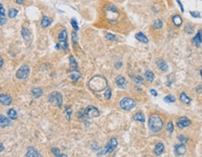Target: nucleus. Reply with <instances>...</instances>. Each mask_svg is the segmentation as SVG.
<instances>
[{"label": "nucleus", "instance_id": "f257e3e1", "mask_svg": "<svg viewBox=\"0 0 202 157\" xmlns=\"http://www.w3.org/2000/svg\"><path fill=\"white\" fill-rule=\"evenodd\" d=\"M88 86L94 92H101L108 87V82L103 76L96 75L89 80Z\"/></svg>", "mask_w": 202, "mask_h": 157}, {"label": "nucleus", "instance_id": "f03ea898", "mask_svg": "<svg viewBox=\"0 0 202 157\" xmlns=\"http://www.w3.org/2000/svg\"><path fill=\"white\" fill-rule=\"evenodd\" d=\"M163 121L157 114H152L149 119V127L152 132H159L163 128Z\"/></svg>", "mask_w": 202, "mask_h": 157}, {"label": "nucleus", "instance_id": "7ed1b4c3", "mask_svg": "<svg viewBox=\"0 0 202 157\" xmlns=\"http://www.w3.org/2000/svg\"><path fill=\"white\" fill-rule=\"evenodd\" d=\"M106 17H107L108 21L111 22V24H113V22L117 21L118 17H119L118 10L114 6H109L106 8Z\"/></svg>", "mask_w": 202, "mask_h": 157}, {"label": "nucleus", "instance_id": "20e7f679", "mask_svg": "<svg viewBox=\"0 0 202 157\" xmlns=\"http://www.w3.org/2000/svg\"><path fill=\"white\" fill-rule=\"evenodd\" d=\"M120 107L124 110H131L136 107V101L130 97H124L120 101Z\"/></svg>", "mask_w": 202, "mask_h": 157}, {"label": "nucleus", "instance_id": "39448f33", "mask_svg": "<svg viewBox=\"0 0 202 157\" xmlns=\"http://www.w3.org/2000/svg\"><path fill=\"white\" fill-rule=\"evenodd\" d=\"M30 74V68L29 66L26 65V64H24L22 66H21V67L19 69H18V71L16 72V77L19 79V80H26L28 78V76Z\"/></svg>", "mask_w": 202, "mask_h": 157}, {"label": "nucleus", "instance_id": "423d86ee", "mask_svg": "<svg viewBox=\"0 0 202 157\" xmlns=\"http://www.w3.org/2000/svg\"><path fill=\"white\" fill-rule=\"evenodd\" d=\"M49 101L52 104L55 105L58 107H61L63 104V96L60 93L58 92H53L51 94V96H49Z\"/></svg>", "mask_w": 202, "mask_h": 157}, {"label": "nucleus", "instance_id": "0eeeda50", "mask_svg": "<svg viewBox=\"0 0 202 157\" xmlns=\"http://www.w3.org/2000/svg\"><path fill=\"white\" fill-rule=\"evenodd\" d=\"M118 145V141L117 140H116L115 137H112L110 138V140L107 143V145L105 147V150L103 152H101L100 154H98V155H101V154H110V152L113 151L115 149H116V147H117Z\"/></svg>", "mask_w": 202, "mask_h": 157}, {"label": "nucleus", "instance_id": "6e6552de", "mask_svg": "<svg viewBox=\"0 0 202 157\" xmlns=\"http://www.w3.org/2000/svg\"><path fill=\"white\" fill-rule=\"evenodd\" d=\"M84 115L87 118H96L99 116V110L94 106H88L84 110Z\"/></svg>", "mask_w": 202, "mask_h": 157}, {"label": "nucleus", "instance_id": "1a4fd4ad", "mask_svg": "<svg viewBox=\"0 0 202 157\" xmlns=\"http://www.w3.org/2000/svg\"><path fill=\"white\" fill-rule=\"evenodd\" d=\"M12 102V98L7 94H0V103L4 106H10Z\"/></svg>", "mask_w": 202, "mask_h": 157}, {"label": "nucleus", "instance_id": "9d476101", "mask_svg": "<svg viewBox=\"0 0 202 157\" xmlns=\"http://www.w3.org/2000/svg\"><path fill=\"white\" fill-rule=\"evenodd\" d=\"M190 124H191V121L186 117H182L181 119H179L177 122V125L179 128H185V127L189 126Z\"/></svg>", "mask_w": 202, "mask_h": 157}, {"label": "nucleus", "instance_id": "9b49d317", "mask_svg": "<svg viewBox=\"0 0 202 157\" xmlns=\"http://www.w3.org/2000/svg\"><path fill=\"white\" fill-rule=\"evenodd\" d=\"M185 152H186V147L183 143L182 144H178L175 146V154H176V155H179V156L185 155Z\"/></svg>", "mask_w": 202, "mask_h": 157}, {"label": "nucleus", "instance_id": "f8f14e48", "mask_svg": "<svg viewBox=\"0 0 202 157\" xmlns=\"http://www.w3.org/2000/svg\"><path fill=\"white\" fill-rule=\"evenodd\" d=\"M11 124V121L6 116L0 114V126L1 127H7Z\"/></svg>", "mask_w": 202, "mask_h": 157}, {"label": "nucleus", "instance_id": "ddd939ff", "mask_svg": "<svg viewBox=\"0 0 202 157\" xmlns=\"http://www.w3.org/2000/svg\"><path fill=\"white\" fill-rule=\"evenodd\" d=\"M115 82L118 85V87L122 88V89H124L125 86H127V80H125V79L123 76H118V77L115 79Z\"/></svg>", "mask_w": 202, "mask_h": 157}, {"label": "nucleus", "instance_id": "4468645a", "mask_svg": "<svg viewBox=\"0 0 202 157\" xmlns=\"http://www.w3.org/2000/svg\"><path fill=\"white\" fill-rule=\"evenodd\" d=\"M22 38H24L25 40H27V41H31L32 40V35H31L30 33V31L28 29H26V28H22Z\"/></svg>", "mask_w": 202, "mask_h": 157}, {"label": "nucleus", "instance_id": "2eb2a0df", "mask_svg": "<svg viewBox=\"0 0 202 157\" xmlns=\"http://www.w3.org/2000/svg\"><path fill=\"white\" fill-rule=\"evenodd\" d=\"M80 72L79 70H73V71H71L70 74H69V78L70 80H72V82H77V80H79V79L80 78Z\"/></svg>", "mask_w": 202, "mask_h": 157}, {"label": "nucleus", "instance_id": "dca6fc26", "mask_svg": "<svg viewBox=\"0 0 202 157\" xmlns=\"http://www.w3.org/2000/svg\"><path fill=\"white\" fill-rule=\"evenodd\" d=\"M31 94H32V96L35 98H38V97H40L42 96L43 90L41 88H39V87H35V88H33L32 90H31Z\"/></svg>", "mask_w": 202, "mask_h": 157}, {"label": "nucleus", "instance_id": "f3484780", "mask_svg": "<svg viewBox=\"0 0 202 157\" xmlns=\"http://www.w3.org/2000/svg\"><path fill=\"white\" fill-rule=\"evenodd\" d=\"M26 156H29V157H40L41 155H40L38 154V151L35 149L34 147H30L28 148V150H27V152H26Z\"/></svg>", "mask_w": 202, "mask_h": 157}, {"label": "nucleus", "instance_id": "a211bd4d", "mask_svg": "<svg viewBox=\"0 0 202 157\" xmlns=\"http://www.w3.org/2000/svg\"><path fill=\"white\" fill-rule=\"evenodd\" d=\"M165 150V146L163 143H157L156 146H155V149H154V154L156 155H160V154H163V151Z\"/></svg>", "mask_w": 202, "mask_h": 157}, {"label": "nucleus", "instance_id": "6ab92c4d", "mask_svg": "<svg viewBox=\"0 0 202 157\" xmlns=\"http://www.w3.org/2000/svg\"><path fill=\"white\" fill-rule=\"evenodd\" d=\"M157 66H158V68H159L161 71H167V70L168 69V66L167 62L164 61V60H159V61H157Z\"/></svg>", "mask_w": 202, "mask_h": 157}, {"label": "nucleus", "instance_id": "aec40b11", "mask_svg": "<svg viewBox=\"0 0 202 157\" xmlns=\"http://www.w3.org/2000/svg\"><path fill=\"white\" fill-rule=\"evenodd\" d=\"M51 24H52V20L48 16H43L42 17L41 22H40V24H41L42 27H49V26L51 25Z\"/></svg>", "mask_w": 202, "mask_h": 157}, {"label": "nucleus", "instance_id": "412c9836", "mask_svg": "<svg viewBox=\"0 0 202 157\" xmlns=\"http://www.w3.org/2000/svg\"><path fill=\"white\" fill-rule=\"evenodd\" d=\"M135 38H136L138 40V41H140V42H142V43H148V42H149V40H148L147 37H146V36H145L144 34H143V33H141V32L136 34V36H135Z\"/></svg>", "mask_w": 202, "mask_h": 157}, {"label": "nucleus", "instance_id": "4be33fe9", "mask_svg": "<svg viewBox=\"0 0 202 157\" xmlns=\"http://www.w3.org/2000/svg\"><path fill=\"white\" fill-rule=\"evenodd\" d=\"M55 48L57 49V50H65V51H66L67 49H68V44H67L66 41H61V40H59V42L56 44Z\"/></svg>", "mask_w": 202, "mask_h": 157}, {"label": "nucleus", "instance_id": "5701e85b", "mask_svg": "<svg viewBox=\"0 0 202 157\" xmlns=\"http://www.w3.org/2000/svg\"><path fill=\"white\" fill-rule=\"evenodd\" d=\"M201 37H202V30H199L197 34L196 35V37L193 38V43L196 44V46H199V44L201 43Z\"/></svg>", "mask_w": 202, "mask_h": 157}, {"label": "nucleus", "instance_id": "b1692460", "mask_svg": "<svg viewBox=\"0 0 202 157\" xmlns=\"http://www.w3.org/2000/svg\"><path fill=\"white\" fill-rule=\"evenodd\" d=\"M134 120L135 121H138V122H140V123H144L145 122V117H144V114L142 112H138L134 115Z\"/></svg>", "mask_w": 202, "mask_h": 157}, {"label": "nucleus", "instance_id": "393cba45", "mask_svg": "<svg viewBox=\"0 0 202 157\" xmlns=\"http://www.w3.org/2000/svg\"><path fill=\"white\" fill-rule=\"evenodd\" d=\"M180 100L182 103H185V104H190V102H191V99L186 96L185 93H182L181 95H180Z\"/></svg>", "mask_w": 202, "mask_h": 157}, {"label": "nucleus", "instance_id": "a878e982", "mask_svg": "<svg viewBox=\"0 0 202 157\" xmlns=\"http://www.w3.org/2000/svg\"><path fill=\"white\" fill-rule=\"evenodd\" d=\"M172 22H173V24L176 25V26H180V25L182 24V19L181 16L175 15V16L172 17Z\"/></svg>", "mask_w": 202, "mask_h": 157}, {"label": "nucleus", "instance_id": "bb28decb", "mask_svg": "<svg viewBox=\"0 0 202 157\" xmlns=\"http://www.w3.org/2000/svg\"><path fill=\"white\" fill-rule=\"evenodd\" d=\"M8 116L10 117L11 120H16L17 119V112L14 109H10L8 110Z\"/></svg>", "mask_w": 202, "mask_h": 157}, {"label": "nucleus", "instance_id": "cd10ccee", "mask_svg": "<svg viewBox=\"0 0 202 157\" xmlns=\"http://www.w3.org/2000/svg\"><path fill=\"white\" fill-rule=\"evenodd\" d=\"M18 14V10H16V8H10V10H8V15L10 18H11V19H13V18H15Z\"/></svg>", "mask_w": 202, "mask_h": 157}, {"label": "nucleus", "instance_id": "c85d7f7f", "mask_svg": "<svg viewBox=\"0 0 202 157\" xmlns=\"http://www.w3.org/2000/svg\"><path fill=\"white\" fill-rule=\"evenodd\" d=\"M162 26H163V22L161 20L159 19H157L154 22V24H152V27H154V29L156 30H158V29H161L162 28Z\"/></svg>", "mask_w": 202, "mask_h": 157}, {"label": "nucleus", "instance_id": "c756f323", "mask_svg": "<svg viewBox=\"0 0 202 157\" xmlns=\"http://www.w3.org/2000/svg\"><path fill=\"white\" fill-rule=\"evenodd\" d=\"M145 78L147 79V80H149V82H154V74L152 72V71L148 70L145 72Z\"/></svg>", "mask_w": 202, "mask_h": 157}, {"label": "nucleus", "instance_id": "7c9ffc66", "mask_svg": "<svg viewBox=\"0 0 202 157\" xmlns=\"http://www.w3.org/2000/svg\"><path fill=\"white\" fill-rule=\"evenodd\" d=\"M58 39L61 40V41H66L67 39V34H66V30H63L60 32L59 36H58Z\"/></svg>", "mask_w": 202, "mask_h": 157}, {"label": "nucleus", "instance_id": "2f4dec72", "mask_svg": "<svg viewBox=\"0 0 202 157\" xmlns=\"http://www.w3.org/2000/svg\"><path fill=\"white\" fill-rule=\"evenodd\" d=\"M69 63H70V66L73 67V68H77L78 67V64H77V62H76L75 60V58L73 57V55H70L69 56Z\"/></svg>", "mask_w": 202, "mask_h": 157}, {"label": "nucleus", "instance_id": "473e14b6", "mask_svg": "<svg viewBox=\"0 0 202 157\" xmlns=\"http://www.w3.org/2000/svg\"><path fill=\"white\" fill-rule=\"evenodd\" d=\"M167 130L168 131V133H173L174 131V125H173V123L172 122H168V124H167Z\"/></svg>", "mask_w": 202, "mask_h": 157}, {"label": "nucleus", "instance_id": "72a5a7b5", "mask_svg": "<svg viewBox=\"0 0 202 157\" xmlns=\"http://www.w3.org/2000/svg\"><path fill=\"white\" fill-rule=\"evenodd\" d=\"M106 38L108 40H110V41H114V40H116V37L113 35V34H110V33H107L106 34Z\"/></svg>", "mask_w": 202, "mask_h": 157}, {"label": "nucleus", "instance_id": "f704fd0d", "mask_svg": "<svg viewBox=\"0 0 202 157\" xmlns=\"http://www.w3.org/2000/svg\"><path fill=\"white\" fill-rule=\"evenodd\" d=\"M52 151L53 154H55V155H56V156H63V157H66V154H62L61 152L59 151V150L56 149V148H52Z\"/></svg>", "mask_w": 202, "mask_h": 157}, {"label": "nucleus", "instance_id": "c9c22d12", "mask_svg": "<svg viewBox=\"0 0 202 157\" xmlns=\"http://www.w3.org/2000/svg\"><path fill=\"white\" fill-rule=\"evenodd\" d=\"M71 25H72V27L74 28V30L75 31H78L79 30V26H78V22H77V21H76V19H73L71 20Z\"/></svg>", "mask_w": 202, "mask_h": 157}, {"label": "nucleus", "instance_id": "e433bc0d", "mask_svg": "<svg viewBox=\"0 0 202 157\" xmlns=\"http://www.w3.org/2000/svg\"><path fill=\"white\" fill-rule=\"evenodd\" d=\"M165 101L168 102V103H172V102H175V97L173 96H167L165 98Z\"/></svg>", "mask_w": 202, "mask_h": 157}, {"label": "nucleus", "instance_id": "4c0bfd02", "mask_svg": "<svg viewBox=\"0 0 202 157\" xmlns=\"http://www.w3.org/2000/svg\"><path fill=\"white\" fill-rule=\"evenodd\" d=\"M105 98L107 100H109V99H110V97H111V90L110 89H109L108 88L107 90H106V92H105Z\"/></svg>", "mask_w": 202, "mask_h": 157}, {"label": "nucleus", "instance_id": "58836bf2", "mask_svg": "<svg viewBox=\"0 0 202 157\" xmlns=\"http://www.w3.org/2000/svg\"><path fill=\"white\" fill-rule=\"evenodd\" d=\"M65 112H66V119H67V120H70V116H71V113H72V110H71L70 107H66Z\"/></svg>", "mask_w": 202, "mask_h": 157}, {"label": "nucleus", "instance_id": "ea45409f", "mask_svg": "<svg viewBox=\"0 0 202 157\" xmlns=\"http://www.w3.org/2000/svg\"><path fill=\"white\" fill-rule=\"evenodd\" d=\"M6 22H7V19H6L5 15L0 14V25H4Z\"/></svg>", "mask_w": 202, "mask_h": 157}, {"label": "nucleus", "instance_id": "a19ab883", "mask_svg": "<svg viewBox=\"0 0 202 157\" xmlns=\"http://www.w3.org/2000/svg\"><path fill=\"white\" fill-rule=\"evenodd\" d=\"M190 14L192 15V17H194V18H200L201 15H200V13L199 11H190Z\"/></svg>", "mask_w": 202, "mask_h": 157}, {"label": "nucleus", "instance_id": "79ce46f5", "mask_svg": "<svg viewBox=\"0 0 202 157\" xmlns=\"http://www.w3.org/2000/svg\"><path fill=\"white\" fill-rule=\"evenodd\" d=\"M71 36H72V41L74 42V43H76L78 41V36H77V33L75 32H72V34H71Z\"/></svg>", "mask_w": 202, "mask_h": 157}, {"label": "nucleus", "instance_id": "37998d69", "mask_svg": "<svg viewBox=\"0 0 202 157\" xmlns=\"http://www.w3.org/2000/svg\"><path fill=\"white\" fill-rule=\"evenodd\" d=\"M178 140H180V141H182L183 144H185V143H187V141H188V140L186 137H185L183 136H179L178 137Z\"/></svg>", "mask_w": 202, "mask_h": 157}, {"label": "nucleus", "instance_id": "c03bdc74", "mask_svg": "<svg viewBox=\"0 0 202 157\" xmlns=\"http://www.w3.org/2000/svg\"><path fill=\"white\" fill-rule=\"evenodd\" d=\"M134 82L136 83H142L143 82V79L141 77H135L134 78Z\"/></svg>", "mask_w": 202, "mask_h": 157}, {"label": "nucleus", "instance_id": "a18cd8bd", "mask_svg": "<svg viewBox=\"0 0 202 157\" xmlns=\"http://www.w3.org/2000/svg\"><path fill=\"white\" fill-rule=\"evenodd\" d=\"M0 14H2V15L6 14V10H5V8H4V7L1 3H0Z\"/></svg>", "mask_w": 202, "mask_h": 157}, {"label": "nucleus", "instance_id": "49530a36", "mask_svg": "<svg viewBox=\"0 0 202 157\" xmlns=\"http://www.w3.org/2000/svg\"><path fill=\"white\" fill-rule=\"evenodd\" d=\"M177 1V3H178V5H179V7L181 8V10H182V12H185V8H183V6H182V2L180 1V0H176Z\"/></svg>", "mask_w": 202, "mask_h": 157}, {"label": "nucleus", "instance_id": "de8ad7c7", "mask_svg": "<svg viewBox=\"0 0 202 157\" xmlns=\"http://www.w3.org/2000/svg\"><path fill=\"white\" fill-rule=\"evenodd\" d=\"M121 66H122V63H121V62H116L115 63V67H116V68H120Z\"/></svg>", "mask_w": 202, "mask_h": 157}, {"label": "nucleus", "instance_id": "09e8293b", "mask_svg": "<svg viewBox=\"0 0 202 157\" xmlns=\"http://www.w3.org/2000/svg\"><path fill=\"white\" fill-rule=\"evenodd\" d=\"M151 94H152V95L154 96H157L156 91H155V90H154V89H152V90H151Z\"/></svg>", "mask_w": 202, "mask_h": 157}, {"label": "nucleus", "instance_id": "8fccbe9b", "mask_svg": "<svg viewBox=\"0 0 202 157\" xmlns=\"http://www.w3.org/2000/svg\"><path fill=\"white\" fill-rule=\"evenodd\" d=\"M24 0H16V3L18 4V5H22V3H24Z\"/></svg>", "mask_w": 202, "mask_h": 157}, {"label": "nucleus", "instance_id": "3c124183", "mask_svg": "<svg viewBox=\"0 0 202 157\" xmlns=\"http://www.w3.org/2000/svg\"><path fill=\"white\" fill-rule=\"evenodd\" d=\"M3 64H4V61H3V58L0 56V68H1L2 67V66H3Z\"/></svg>", "mask_w": 202, "mask_h": 157}, {"label": "nucleus", "instance_id": "603ef678", "mask_svg": "<svg viewBox=\"0 0 202 157\" xmlns=\"http://www.w3.org/2000/svg\"><path fill=\"white\" fill-rule=\"evenodd\" d=\"M3 150H4V145L2 144L1 142H0V152L3 151Z\"/></svg>", "mask_w": 202, "mask_h": 157}, {"label": "nucleus", "instance_id": "864d4df0", "mask_svg": "<svg viewBox=\"0 0 202 157\" xmlns=\"http://www.w3.org/2000/svg\"><path fill=\"white\" fill-rule=\"evenodd\" d=\"M201 43H202V37H201Z\"/></svg>", "mask_w": 202, "mask_h": 157}]
</instances>
